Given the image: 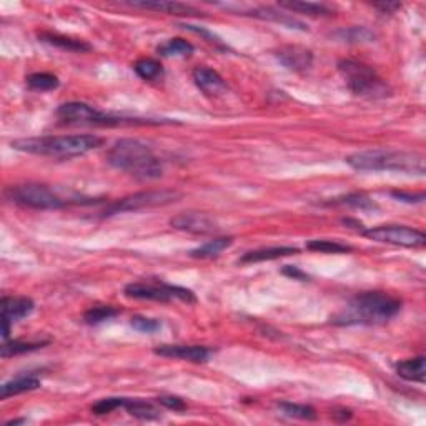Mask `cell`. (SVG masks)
<instances>
[{
  "mask_svg": "<svg viewBox=\"0 0 426 426\" xmlns=\"http://www.w3.org/2000/svg\"><path fill=\"white\" fill-rule=\"evenodd\" d=\"M300 250L296 247H268V248H260V250H252L247 252L245 255L240 259L242 265H250V263H260V261H272L283 259V256H290L298 253Z\"/></svg>",
  "mask_w": 426,
  "mask_h": 426,
  "instance_id": "cell-16",
  "label": "cell"
},
{
  "mask_svg": "<svg viewBox=\"0 0 426 426\" xmlns=\"http://www.w3.org/2000/svg\"><path fill=\"white\" fill-rule=\"evenodd\" d=\"M366 238L375 240L380 243H390V245L420 248L425 247L426 235L421 230L411 228L406 225H380L373 228L362 230Z\"/></svg>",
  "mask_w": 426,
  "mask_h": 426,
  "instance_id": "cell-10",
  "label": "cell"
},
{
  "mask_svg": "<svg viewBox=\"0 0 426 426\" xmlns=\"http://www.w3.org/2000/svg\"><path fill=\"white\" fill-rule=\"evenodd\" d=\"M130 325L133 330L140 333H155L162 328V323L155 318H146V317H133L130 320Z\"/></svg>",
  "mask_w": 426,
  "mask_h": 426,
  "instance_id": "cell-35",
  "label": "cell"
},
{
  "mask_svg": "<svg viewBox=\"0 0 426 426\" xmlns=\"http://www.w3.org/2000/svg\"><path fill=\"white\" fill-rule=\"evenodd\" d=\"M397 373L399 378L413 381V383H425V375H426V368H425V357L410 358L405 359V362L397 363Z\"/></svg>",
  "mask_w": 426,
  "mask_h": 426,
  "instance_id": "cell-20",
  "label": "cell"
},
{
  "mask_svg": "<svg viewBox=\"0 0 426 426\" xmlns=\"http://www.w3.org/2000/svg\"><path fill=\"white\" fill-rule=\"evenodd\" d=\"M27 80V85H29L30 90L35 92H48V90H55L59 87V78L55 75L47 74V72H37V74H30Z\"/></svg>",
  "mask_w": 426,
  "mask_h": 426,
  "instance_id": "cell-28",
  "label": "cell"
},
{
  "mask_svg": "<svg viewBox=\"0 0 426 426\" xmlns=\"http://www.w3.org/2000/svg\"><path fill=\"white\" fill-rule=\"evenodd\" d=\"M39 39L42 40V42L48 43V46L60 48V50L75 52V53H83V52H90L92 50V46H90V43H87L85 40L67 37V35L42 32V34H39Z\"/></svg>",
  "mask_w": 426,
  "mask_h": 426,
  "instance_id": "cell-18",
  "label": "cell"
},
{
  "mask_svg": "<svg viewBox=\"0 0 426 426\" xmlns=\"http://www.w3.org/2000/svg\"><path fill=\"white\" fill-rule=\"evenodd\" d=\"M123 408L128 411V415L135 416L139 420H157L160 418V413L152 403L144 401V399H127L123 403Z\"/></svg>",
  "mask_w": 426,
  "mask_h": 426,
  "instance_id": "cell-25",
  "label": "cell"
},
{
  "mask_svg": "<svg viewBox=\"0 0 426 426\" xmlns=\"http://www.w3.org/2000/svg\"><path fill=\"white\" fill-rule=\"evenodd\" d=\"M109 165L125 172L139 180L160 179L163 173L162 160L144 142L135 139H120L106 153Z\"/></svg>",
  "mask_w": 426,
  "mask_h": 426,
  "instance_id": "cell-2",
  "label": "cell"
},
{
  "mask_svg": "<svg viewBox=\"0 0 426 426\" xmlns=\"http://www.w3.org/2000/svg\"><path fill=\"white\" fill-rule=\"evenodd\" d=\"M280 7L287 8L291 12H300L305 15L312 17H330L333 15V11L325 4H315V2H282Z\"/></svg>",
  "mask_w": 426,
  "mask_h": 426,
  "instance_id": "cell-24",
  "label": "cell"
},
{
  "mask_svg": "<svg viewBox=\"0 0 426 426\" xmlns=\"http://www.w3.org/2000/svg\"><path fill=\"white\" fill-rule=\"evenodd\" d=\"M280 410L283 411V415L290 416V418L296 420H305V421H313L317 420V411L313 406L310 405H298V403H280Z\"/></svg>",
  "mask_w": 426,
  "mask_h": 426,
  "instance_id": "cell-30",
  "label": "cell"
},
{
  "mask_svg": "<svg viewBox=\"0 0 426 426\" xmlns=\"http://www.w3.org/2000/svg\"><path fill=\"white\" fill-rule=\"evenodd\" d=\"M193 50L195 47L190 42H186L185 39H170L157 47V52L162 57H180V59L190 57Z\"/></svg>",
  "mask_w": 426,
  "mask_h": 426,
  "instance_id": "cell-23",
  "label": "cell"
},
{
  "mask_svg": "<svg viewBox=\"0 0 426 426\" xmlns=\"http://www.w3.org/2000/svg\"><path fill=\"white\" fill-rule=\"evenodd\" d=\"M57 117L65 123L74 125H158L160 122L140 118H123L104 114L95 106L83 104V102H67L57 109Z\"/></svg>",
  "mask_w": 426,
  "mask_h": 426,
  "instance_id": "cell-6",
  "label": "cell"
},
{
  "mask_svg": "<svg viewBox=\"0 0 426 426\" xmlns=\"http://www.w3.org/2000/svg\"><path fill=\"white\" fill-rule=\"evenodd\" d=\"M24 423H27V420H11V421H7L6 426H12V425H24Z\"/></svg>",
  "mask_w": 426,
  "mask_h": 426,
  "instance_id": "cell-41",
  "label": "cell"
},
{
  "mask_svg": "<svg viewBox=\"0 0 426 426\" xmlns=\"http://www.w3.org/2000/svg\"><path fill=\"white\" fill-rule=\"evenodd\" d=\"M335 37L345 40V42H371L375 39V34L368 30L366 27H350V29L336 32Z\"/></svg>",
  "mask_w": 426,
  "mask_h": 426,
  "instance_id": "cell-33",
  "label": "cell"
},
{
  "mask_svg": "<svg viewBox=\"0 0 426 426\" xmlns=\"http://www.w3.org/2000/svg\"><path fill=\"white\" fill-rule=\"evenodd\" d=\"M7 200L15 205L32 210H59L65 207V200L59 197L53 190L46 185L24 184L8 186L6 190Z\"/></svg>",
  "mask_w": 426,
  "mask_h": 426,
  "instance_id": "cell-7",
  "label": "cell"
},
{
  "mask_svg": "<svg viewBox=\"0 0 426 426\" xmlns=\"http://www.w3.org/2000/svg\"><path fill=\"white\" fill-rule=\"evenodd\" d=\"M40 388V380L37 376L29 375V376H19V378L7 381L0 386V398L7 399L11 397H15V394L27 393V392H34V390Z\"/></svg>",
  "mask_w": 426,
  "mask_h": 426,
  "instance_id": "cell-21",
  "label": "cell"
},
{
  "mask_svg": "<svg viewBox=\"0 0 426 426\" xmlns=\"http://www.w3.org/2000/svg\"><path fill=\"white\" fill-rule=\"evenodd\" d=\"M34 301L27 296H4L0 301V308H2V322L15 323L20 322L22 318L29 317L34 312Z\"/></svg>",
  "mask_w": 426,
  "mask_h": 426,
  "instance_id": "cell-15",
  "label": "cell"
},
{
  "mask_svg": "<svg viewBox=\"0 0 426 426\" xmlns=\"http://www.w3.org/2000/svg\"><path fill=\"white\" fill-rule=\"evenodd\" d=\"M373 6L383 13H393L394 11H398V8H401V4H398V2H376V4H373Z\"/></svg>",
  "mask_w": 426,
  "mask_h": 426,
  "instance_id": "cell-40",
  "label": "cell"
},
{
  "mask_svg": "<svg viewBox=\"0 0 426 426\" xmlns=\"http://www.w3.org/2000/svg\"><path fill=\"white\" fill-rule=\"evenodd\" d=\"M401 310V300L386 291L359 293L348 301L341 312L331 318V323L341 327H376L393 320Z\"/></svg>",
  "mask_w": 426,
  "mask_h": 426,
  "instance_id": "cell-1",
  "label": "cell"
},
{
  "mask_svg": "<svg viewBox=\"0 0 426 426\" xmlns=\"http://www.w3.org/2000/svg\"><path fill=\"white\" fill-rule=\"evenodd\" d=\"M353 170L358 172H403L413 175L425 173V157L405 150H366L345 158Z\"/></svg>",
  "mask_w": 426,
  "mask_h": 426,
  "instance_id": "cell-4",
  "label": "cell"
},
{
  "mask_svg": "<svg viewBox=\"0 0 426 426\" xmlns=\"http://www.w3.org/2000/svg\"><path fill=\"white\" fill-rule=\"evenodd\" d=\"M102 144H104V139L97 135H48L13 140L12 146L19 152L67 160L92 152V150L99 149Z\"/></svg>",
  "mask_w": 426,
  "mask_h": 426,
  "instance_id": "cell-3",
  "label": "cell"
},
{
  "mask_svg": "<svg viewBox=\"0 0 426 426\" xmlns=\"http://www.w3.org/2000/svg\"><path fill=\"white\" fill-rule=\"evenodd\" d=\"M338 72L355 95L373 100L392 95V87L386 83V80L381 78L370 65L363 64V62L350 59L340 60Z\"/></svg>",
  "mask_w": 426,
  "mask_h": 426,
  "instance_id": "cell-5",
  "label": "cell"
},
{
  "mask_svg": "<svg viewBox=\"0 0 426 426\" xmlns=\"http://www.w3.org/2000/svg\"><path fill=\"white\" fill-rule=\"evenodd\" d=\"M180 27H184L185 30H190V32H193V34L202 35V37H205V39L208 40V42H212V43H220L219 37H215V35L210 34V32H208V30H205V29H202V27H195V25H190V24H180Z\"/></svg>",
  "mask_w": 426,
  "mask_h": 426,
  "instance_id": "cell-37",
  "label": "cell"
},
{
  "mask_svg": "<svg viewBox=\"0 0 426 426\" xmlns=\"http://www.w3.org/2000/svg\"><path fill=\"white\" fill-rule=\"evenodd\" d=\"M133 70L135 74L139 75L140 78L149 80V82H153V80H158L163 77V65L160 64L158 60L155 59H140L133 64Z\"/></svg>",
  "mask_w": 426,
  "mask_h": 426,
  "instance_id": "cell-26",
  "label": "cell"
},
{
  "mask_svg": "<svg viewBox=\"0 0 426 426\" xmlns=\"http://www.w3.org/2000/svg\"><path fill=\"white\" fill-rule=\"evenodd\" d=\"M179 198L180 193L175 192V190H150V192H139L130 195V197H125L114 202L112 205L105 208L104 217L118 215V213H125V212H139V210H145V208L165 207L170 205L173 202H177Z\"/></svg>",
  "mask_w": 426,
  "mask_h": 426,
  "instance_id": "cell-9",
  "label": "cell"
},
{
  "mask_svg": "<svg viewBox=\"0 0 426 426\" xmlns=\"http://www.w3.org/2000/svg\"><path fill=\"white\" fill-rule=\"evenodd\" d=\"M193 82L208 97L221 95L228 90L225 78L217 70L208 69V67H197L193 70Z\"/></svg>",
  "mask_w": 426,
  "mask_h": 426,
  "instance_id": "cell-14",
  "label": "cell"
},
{
  "mask_svg": "<svg viewBox=\"0 0 426 426\" xmlns=\"http://www.w3.org/2000/svg\"><path fill=\"white\" fill-rule=\"evenodd\" d=\"M123 403H125V398H104L99 399L95 405H92V413L93 415H109L117 410V408H123Z\"/></svg>",
  "mask_w": 426,
  "mask_h": 426,
  "instance_id": "cell-34",
  "label": "cell"
},
{
  "mask_svg": "<svg viewBox=\"0 0 426 426\" xmlns=\"http://www.w3.org/2000/svg\"><path fill=\"white\" fill-rule=\"evenodd\" d=\"M153 353L163 358L184 359L192 363H203L210 357V350L200 345H162L157 346Z\"/></svg>",
  "mask_w": 426,
  "mask_h": 426,
  "instance_id": "cell-13",
  "label": "cell"
},
{
  "mask_svg": "<svg viewBox=\"0 0 426 426\" xmlns=\"http://www.w3.org/2000/svg\"><path fill=\"white\" fill-rule=\"evenodd\" d=\"M128 6L145 11H155L162 13H175V15H198V8L180 2H168V0H155V2H127Z\"/></svg>",
  "mask_w": 426,
  "mask_h": 426,
  "instance_id": "cell-17",
  "label": "cell"
},
{
  "mask_svg": "<svg viewBox=\"0 0 426 426\" xmlns=\"http://www.w3.org/2000/svg\"><path fill=\"white\" fill-rule=\"evenodd\" d=\"M123 293H125V296H128V298L162 301V303H167V301L172 300H180L185 301V303H195V301H197L195 293L188 290V288L168 285V283L163 282L128 283V285L123 288Z\"/></svg>",
  "mask_w": 426,
  "mask_h": 426,
  "instance_id": "cell-8",
  "label": "cell"
},
{
  "mask_svg": "<svg viewBox=\"0 0 426 426\" xmlns=\"http://www.w3.org/2000/svg\"><path fill=\"white\" fill-rule=\"evenodd\" d=\"M330 203L331 205L358 208V210H376V203L370 197H366L365 193H350L345 195V197L335 198Z\"/></svg>",
  "mask_w": 426,
  "mask_h": 426,
  "instance_id": "cell-29",
  "label": "cell"
},
{
  "mask_svg": "<svg viewBox=\"0 0 426 426\" xmlns=\"http://www.w3.org/2000/svg\"><path fill=\"white\" fill-rule=\"evenodd\" d=\"M394 198L406 203H421L425 200V193H406V192H392Z\"/></svg>",
  "mask_w": 426,
  "mask_h": 426,
  "instance_id": "cell-38",
  "label": "cell"
},
{
  "mask_svg": "<svg viewBox=\"0 0 426 426\" xmlns=\"http://www.w3.org/2000/svg\"><path fill=\"white\" fill-rule=\"evenodd\" d=\"M250 15L256 17V19L261 20H268L275 22V24H280L283 27H288V29H296V30H308V27L305 24H301L300 20L293 19V17L288 15V13L278 12L272 7H260V8H253L250 12Z\"/></svg>",
  "mask_w": 426,
  "mask_h": 426,
  "instance_id": "cell-19",
  "label": "cell"
},
{
  "mask_svg": "<svg viewBox=\"0 0 426 426\" xmlns=\"http://www.w3.org/2000/svg\"><path fill=\"white\" fill-rule=\"evenodd\" d=\"M118 313V310L114 308V306H95V308L87 310L85 315H83V320H85V323H88V325H100V323L115 318Z\"/></svg>",
  "mask_w": 426,
  "mask_h": 426,
  "instance_id": "cell-32",
  "label": "cell"
},
{
  "mask_svg": "<svg viewBox=\"0 0 426 426\" xmlns=\"http://www.w3.org/2000/svg\"><path fill=\"white\" fill-rule=\"evenodd\" d=\"M158 403H160V405L168 408V410H173V411H185L186 410V403L179 397H160Z\"/></svg>",
  "mask_w": 426,
  "mask_h": 426,
  "instance_id": "cell-36",
  "label": "cell"
},
{
  "mask_svg": "<svg viewBox=\"0 0 426 426\" xmlns=\"http://www.w3.org/2000/svg\"><path fill=\"white\" fill-rule=\"evenodd\" d=\"M306 248L312 252H320V253H350L352 247L345 245V243L336 242V240H312V242L306 243Z\"/></svg>",
  "mask_w": 426,
  "mask_h": 426,
  "instance_id": "cell-31",
  "label": "cell"
},
{
  "mask_svg": "<svg viewBox=\"0 0 426 426\" xmlns=\"http://www.w3.org/2000/svg\"><path fill=\"white\" fill-rule=\"evenodd\" d=\"M43 345H46L43 341H35V343H30V341H20V340L4 341L2 346H0V355H2V358H11L20 353L34 352V350L42 348Z\"/></svg>",
  "mask_w": 426,
  "mask_h": 426,
  "instance_id": "cell-27",
  "label": "cell"
},
{
  "mask_svg": "<svg viewBox=\"0 0 426 426\" xmlns=\"http://www.w3.org/2000/svg\"><path fill=\"white\" fill-rule=\"evenodd\" d=\"M283 273L288 275V277H291L293 280H301V282H305V280H308V275L301 272V270L296 268V266L287 265L285 268H283Z\"/></svg>",
  "mask_w": 426,
  "mask_h": 426,
  "instance_id": "cell-39",
  "label": "cell"
},
{
  "mask_svg": "<svg viewBox=\"0 0 426 426\" xmlns=\"http://www.w3.org/2000/svg\"><path fill=\"white\" fill-rule=\"evenodd\" d=\"M173 228L195 235H212L220 230L215 219L203 212H181L170 220Z\"/></svg>",
  "mask_w": 426,
  "mask_h": 426,
  "instance_id": "cell-11",
  "label": "cell"
},
{
  "mask_svg": "<svg viewBox=\"0 0 426 426\" xmlns=\"http://www.w3.org/2000/svg\"><path fill=\"white\" fill-rule=\"evenodd\" d=\"M232 243H233L232 237L213 238L210 242H207L205 245L195 248V250L190 252V256H193V259H213V256L220 255L221 252L226 250Z\"/></svg>",
  "mask_w": 426,
  "mask_h": 426,
  "instance_id": "cell-22",
  "label": "cell"
},
{
  "mask_svg": "<svg viewBox=\"0 0 426 426\" xmlns=\"http://www.w3.org/2000/svg\"><path fill=\"white\" fill-rule=\"evenodd\" d=\"M280 64L291 72H306L313 65V53L301 46H285L275 52Z\"/></svg>",
  "mask_w": 426,
  "mask_h": 426,
  "instance_id": "cell-12",
  "label": "cell"
}]
</instances>
